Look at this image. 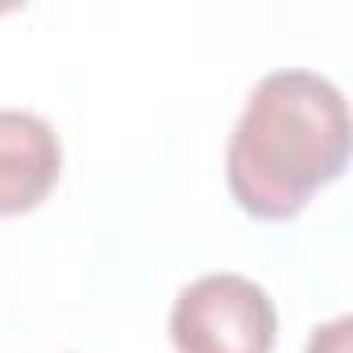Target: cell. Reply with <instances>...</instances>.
<instances>
[{"instance_id": "cell-1", "label": "cell", "mask_w": 353, "mask_h": 353, "mask_svg": "<svg viewBox=\"0 0 353 353\" xmlns=\"http://www.w3.org/2000/svg\"><path fill=\"white\" fill-rule=\"evenodd\" d=\"M349 166V108L316 71H270L250 92L225 154L233 200L258 221H291Z\"/></svg>"}, {"instance_id": "cell-2", "label": "cell", "mask_w": 353, "mask_h": 353, "mask_svg": "<svg viewBox=\"0 0 353 353\" xmlns=\"http://www.w3.org/2000/svg\"><path fill=\"white\" fill-rule=\"evenodd\" d=\"M274 332L270 291L233 270L188 283L170 307V341L179 353H270Z\"/></svg>"}, {"instance_id": "cell-3", "label": "cell", "mask_w": 353, "mask_h": 353, "mask_svg": "<svg viewBox=\"0 0 353 353\" xmlns=\"http://www.w3.org/2000/svg\"><path fill=\"white\" fill-rule=\"evenodd\" d=\"M63 141L38 112L0 108V216L34 212L59 183Z\"/></svg>"}, {"instance_id": "cell-4", "label": "cell", "mask_w": 353, "mask_h": 353, "mask_svg": "<svg viewBox=\"0 0 353 353\" xmlns=\"http://www.w3.org/2000/svg\"><path fill=\"white\" fill-rule=\"evenodd\" d=\"M349 320H332V324H320L307 341V353H349Z\"/></svg>"}]
</instances>
